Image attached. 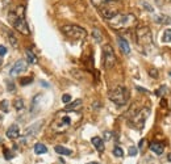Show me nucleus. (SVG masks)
<instances>
[{"label": "nucleus", "mask_w": 171, "mask_h": 164, "mask_svg": "<svg viewBox=\"0 0 171 164\" xmlns=\"http://www.w3.org/2000/svg\"><path fill=\"white\" fill-rule=\"evenodd\" d=\"M7 87H8V91H13L15 89V85L12 81H7Z\"/></svg>", "instance_id": "obj_35"}, {"label": "nucleus", "mask_w": 171, "mask_h": 164, "mask_svg": "<svg viewBox=\"0 0 171 164\" xmlns=\"http://www.w3.org/2000/svg\"><path fill=\"white\" fill-rule=\"evenodd\" d=\"M34 152L37 155H41V154H46L48 152V148L45 144H42V143H37L36 146H34Z\"/></svg>", "instance_id": "obj_20"}, {"label": "nucleus", "mask_w": 171, "mask_h": 164, "mask_svg": "<svg viewBox=\"0 0 171 164\" xmlns=\"http://www.w3.org/2000/svg\"><path fill=\"white\" fill-rule=\"evenodd\" d=\"M73 116L74 114H67L66 110L58 112L55 118L53 119L52 125H50V128H52V130L54 133H65V131H67L71 128V125L75 122Z\"/></svg>", "instance_id": "obj_3"}, {"label": "nucleus", "mask_w": 171, "mask_h": 164, "mask_svg": "<svg viewBox=\"0 0 171 164\" xmlns=\"http://www.w3.org/2000/svg\"><path fill=\"white\" fill-rule=\"evenodd\" d=\"M113 155L117 156V157H123V156H124V151H123V148L118 147V146H116L115 148H113Z\"/></svg>", "instance_id": "obj_26"}, {"label": "nucleus", "mask_w": 171, "mask_h": 164, "mask_svg": "<svg viewBox=\"0 0 171 164\" xmlns=\"http://www.w3.org/2000/svg\"><path fill=\"white\" fill-rule=\"evenodd\" d=\"M117 42H118V47L120 50H121V53L128 55L130 53V46H129V42L126 41L125 38H123V37H118L117 38Z\"/></svg>", "instance_id": "obj_12"}, {"label": "nucleus", "mask_w": 171, "mask_h": 164, "mask_svg": "<svg viewBox=\"0 0 171 164\" xmlns=\"http://www.w3.org/2000/svg\"><path fill=\"white\" fill-rule=\"evenodd\" d=\"M100 9V13H101V16L103 17H105V18H112L113 16H116L117 13H118V11L117 9H115V8H111V7H101V8H99Z\"/></svg>", "instance_id": "obj_11"}, {"label": "nucleus", "mask_w": 171, "mask_h": 164, "mask_svg": "<svg viewBox=\"0 0 171 164\" xmlns=\"http://www.w3.org/2000/svg\"><path fill=\"white\" fill-rule=\"evenodd\" d=\"M7 137L9 139H17V138L20 137V128H18L17 125L9 126L8 130H7Z\"/></svg>", "instance_id": "obj_13"}, {"label": "nucleus", "mask_w": 171, "mask_h": 164, "mask_svg": "<svg viewBox=\"0 0 171 164\" xmlns=\"http://www.w3.org/2000/svg\"><path fill=\"white\" fill-rule=\"evenodd\" d=\"M108 97L116 105H125L129 100V91L123 85H117L109 91Z\"/></svg>", "instance_id": "obj_4"}, {"label": "nucleus", "mask_w": 171, "mask_h": 164, "mask_svg": "<svg viewBox=\"0 0 171 164\" xmlns=\"http://www.w3.org/2000/svg\"><path fill=\"white\" fill-rule=\"evenodd\" d=\"M32 81H33V78H23V79H20V84L21 85H28V84H30Z\"/></svg>", "instance_id": "obj_29"}, {"label": "nucleus", "mask_w": 171, "mask_h": 164, "mask_svg": "<svg viewBox=\"0 0 171 164\" xmlns=\"http://www.w3.org/2000/svg\"><path fill=\"white\" fill-rule=\"evenodd\" d=\"M92 37L95 38V41H96V42H101V40H103V36H101L99 29H93L92 30Z\"/></svg>", "instance_id": "obj_24"}, {"label": "nucleus", "mask_w": 171, "mask_h": 164, "mask_svg": "<svg viewBox=\"0 0 171 164\" xmlns=\"http://www.w3.org/2000/svg\"><path fill=\"white\" fill-rule=\"evenodd\" d=\"M136 38L138 45H141L143 47L151 46L153 43V36H151V31L148 27H141L136 30Z\"/></svg>", "instance_id": "obj_7"}, {"label": "nucleus", "mask_w": 171, "mask_h": 164, "mask_svg": "<svg viewBox=\"0 0 171 164\" xmlns=\"http://www.w3.org/2000/svg\"><path fill=\"white\" fill-rule=\"evenodd\" d=\"M25 55H27V62L30 63V65H36L37 63V58L33 51H30V50H27L25 51Z\"/></svg>", "instance_id": "obj_18"}, {"label": "nucleus", "mask_w": 171, "mask_h": 164, "mask_svg": "<svg viewBox=\"0 0 171 164\" xmlns=\"http://www.w3.org/2000/svg\"><path fill=\"white\" fill-rule=\"evenodd\" d=\"M168 160H170V162H171V154H170V155H168Z\"/></svg>", "instance_id": "obj_40"}, {"label": "nucleus", "mask_w": 171, "mask_h": 164, "mask_svg": "<svg viewBox=\"0 0 171 164\" xmlns=\"http://www.w3.org/2000/svg\"><path fill=\"white\" fill-rule=\"evenodd\" d=\"M42 123H43V121H38V122H36V123H33V125H30L29 128L25 130V135H27V137H33V135H36V134L40 131Z\"/></svg>", "instance_id": "obj_10"}, {"label": "nucleus", "mask_w": 171, "mask_h": 164, "mask_svg": "<svg viewBox=\"0 0 171 164\" xmlns=\"http://www.w3.org/2000/svg\"><path fill=\"white\" fill-rule=\"evenodd\" d=\"M7 54V49H5V46H0V56H3Z\"/></svg>", "instance_id": "obj_34"}, {"label": "nucleus", "mask_w": 171, "mask_h": 164, "mask_svg": "<svg viewBox=\"0 0 171 164\" xmlns=\"http://www.w3.org/2000/svg\"><path fill=\"white\" fill-rule=\"evenodd\" d=\"M0 66H2V59H0Z\"/></svg>", "instance_id": "obj_41"}, {"label": "nucleus", "mask_w": 171, "mask_h": 164, "mask_svg": "<svg viewBox=\"0 0 171 164\" xmlns=\"http://www.w3.org/2000/svg\"><path fill=\"white\" fill-rule=\"evenodd\" d=\"M7 36H8V40H9V42H11V45L13 46V47H17L18 43H17V38H16V36L13 34V31L7 30Z\"/></svg>", "instance_id": "obj_22"}, {"label": "nucleus", "mask_w": 171, "mask_h": 164, "mask_svg": "<svg viewBox=\"0 0 171 164\" xmlns=\"http://www.w3.org/2000/svg\"><path fill=\"white\" fill-rule=\"evenodd\" d=\"M62 101L65 103V104H68V103L71 101V96H70V94H63V96H62Z\"/></svg>", "instance_id": "obj_31"}, {"label": "nucleus", "mask_w": 171, "mask_h": 164, "mask_svg": "<svg viewBox=\"0 0 171 164\" xmlns=\"http://www.w3.org/2000/svg\"><path fill=\"white\" fill-rule=\"evenodd\" d=\"M91 142H92L93 146L96 147V150L99 151V152H103V151H104V142H103V139H101L100 137H93L91 139Z\"/></svg>", "instance_id": "obj_15"}, {"label": "nucleus", "mask_w": 171, "mask_h": 164, "mask_svg": "<svg viewBox=\"0 0 171 164\" xmlns=\"http://www.w3.org/2000/svg\"><path fill=\"white\" fill-rule=\"evenodd\" d=\"M91 2L96 8H101V7H107L111 3H118L120 0H91Z\"/></svg>", "instance_id": "obj_17"}, {"label": "nucleus", "mask_w": 171, "mask_h": 164, "mask_svg": "<svg viewBox=\"0 0 171 164\" xmlns=\"http://www.w3.org/2000/svg\"><path fill=\"white\" fill-rule=\"evenodd\" d=\"M149 114H150V109L149 108L140 109L137 113H134V114L130 117V119H129L130 126H132V128H136L138 130H141L143 128V123H145V121H146V118H148Z\"/></svg>", "instance_id": "obj_6"}, {"label": "nucleus", "mask_w": 171, "mask_h": 164, "mask_svg": "<svg viewBox=\"0 0 171 164\" xmlns=\"http://www.w3.org/2000/svg\"><path fill=\"white\" fill-rule=\"evenodd\" d=\"M150 150L157 155H162L164 151V146L161 142H153V143H150Z\"/></svg>", "instance_id": "obj_14"}, {"label": "nucleus", "mask_w": 171, "mask_h": 164, "mask_svg": "<svg viewBox=\"0 0 171 164\" xmlns=\"http://www.w3.org/2000/svg\"><path fill=\"white\" fill-rule=\"evenodd\" d=\"M116 65V55L115 50L111 45H104L103 47V66L107 70H109Z\"/></svg>", "instance_id": "obj_8"}, {"label": "nucleus", "mask_w": 171, "mask_h": 164, "mask_svg": "<svg viewBox=\"0 0 171 164\" xmlns=\"http://www.w3.org/2000/svg\"><path fill=\"white\" fill-rule=\"evenodd\" d=\"M149 74H150L151 78H158V71L155 70V68H151V70L149 71Z\"/></svg>", "instance_id": "obj_32"}, {"label": "nucleus", "mask_w": 171, "mask_h": 164, "mask_svg": "<svg viewBox=\"0 0 171 164\" xmlns=\"http://www.w3.org/2000/svg\"><path fill=\"white\" fill-rule=\"evenodd\" d=\"M24 71H27V62L20 59V60H17L13 65V67L11 68V75H12V76H16V75L21 74Z\"/></svg>", "instance_id": "obj_9"}, {"label": "nucleus", "mask_w": 171, "mask_h": 164, "mask_svg": "<svg viewBox=\"0 0 171 164\" xmlns=\"http://www.w3.org/2000/svg\"><path fill=\"white\" fill-rule=\"evenodd\" d=\"M142 5H143V7H145V8H146V9L149 11V12H153V7H151V5H150L149 3H146V2H143V3H142Z\"/></svg>", "instance_id": "obj_33"}, {"label": "nucleus", "mask_w": 171, "mask_h": 164, "mask_svg": "<svg viewBox=\"0 0 171 164\" xmlns=\"http://www.w3.org/2000/svg\"><path fill=\"white\" fill-rule=\"evenodd\" d=\"M61 30L66 37H68V38H71V40H75V41H82L87 37L86 29H83L82 27H78V25H71V24L63 25Z\"/></svg>", "instance_id": "obj_5"}, {"label": "nucleus", "mask_w": 171, "mask_h": 164, "mask_svg": "<svg viewBox=\"0 0 171 164\" xmlns=\"http://www.w3.org/2000/svg\"><path fill=\"white\" fill-rule=\"evenodd\" d=\"M162 41L163 42H171V29H166L163 33V37H162Z\"/></svg>", "instance_id": "obj_25"}, {"label": "nucleus", "mask_w": 171, "mask_h": 164, "mask_svg": "<svg viewBox=\"0 0 171 164\" xmlns=\"http://www.w3.org/2000/svg\"><path fill=\"white\" fill-rule=\"evenodd\" d=\"M87 164H99V163H96V162H91V163H87Z\"/></svg>", "instance_id": "obj_39"}, {"label": "nucleus", "mask_w": 171, "mask_h": 164, "mask_svg": "<svg viewBox=\"0 0 171 164\" xmlns=\"http://www.w3.org/2000/svg\"><path fill=\"white\" fill-rule=\"evenodd\" d=\"M41 84H42L43 87H46V88H49V84L46 83V81H41Z\"/></svg>", "instance_id": "obj_38"}, {"label": "nucleus", "mask_w": 171, "mask_h": 164, "mask_svg": "<svg viewBox=\"0 0 171 164\" xmlns=\"http://www.w3.org/2000/svg\"><path fill=\"white\" fill-rule=\"evenodd\" d=\"M54 150H55V152L59 154V155H71V154H73L71 150H68V148L63 147V146H55Z\"/></svg>", "instance_id": "obj_21"}, {"label": "nucleus", "mask_w": 171, "mask_h": 164, "mask_svg": "<svg viewBox=\"0 0 171 164\" xmlns=\"http://www.w3.org/2000/svg\"><path fill=\"white\" fill-rule=\"evenodd\" d=\"M111 135H112V134L109 133V131H105V133H104V139H105V141H109V139H111Z\"/></svg>", "instance_id": "obj_36"}, {"label": "nucleus", "mask_w": 171, "mask_h": 164, "mask_svg": "<svg viewBox=\"0 0 171 164\" xmlns=\"http://www.w3.org/2000/svg\"><path fill=\"white\" fill-rule=\"evenodd\" d=\"M8 21L17 31L23 34H29V28L27 24V18H25V7L24 5H18L15 11H11L8 13Z\"/></svg>", "instance_id": "obj_1"}, {"label": "nucleus", "mask_w": 171, "mask_h": 164, "mask_svg": "<svg viewBox=\"0 0 171 164\" xmlns=\"http://www.w3.org/2000/svg\"><path fill=\"white\" fill-rule=\"evenodd\" d=\"M109 27L115 30H128L137 25V17L132 13H117L109 18Z\"/></svg>", "instance_id": "obj_2"}, {"label": "nucleus", "mask_w": 171, "mask_h": 164, "mask_svg": "<svg viewBox=\"0 0 171 164\" xmlns=\"http://www.w3.org/2000/svg\"><path fill=\"white\" fill-rule=\"evenodd\" d=\"M3 154H4V157H5V159H7V160H11L12 157H13V152H12L11 150H8V148H4Z\"/></svg>", "instance_id": "obj_28"}, {"label": "nucleus", "mask_w": 171, "mask_h": 164, "mask_svg": "<svg viewBox=\"0 0 171 164\" xmlns=\"http://www.w3.org/2000/svg\"><path fill=\"white\" fill-rule=\"evenodd\" d=\"M154 20H155V22H158V24H171V18L167 17V16H162V15L154 16Z\"/></svg>", "instance_id": "obj_19"}, {"label": "nucleus", "mask_w": 171, "mask_h": 164, "mask_svg": "<svg viewBox=\"0 0 171 164\" xmlns=\"http://www.w3.org/2000/svg\"><path fill=\"white\" fill-rule=\"evenodd\" d=\"M82 104H83V101H82L80 99H78V100H75V101H73L71 104L66 105L65 110H66V112H74V110H78V109L80 108V106H82Z\"/></svg>", "instance_id": "obj_16"}, {"label": "nucleus", "mask_w": 171, "mask_h": 164, "mask_svg": "<svg viewBox=\"0 0 171 164\" xmlns=\"http://www.w3.org/2000/svg\"><path fill=\"white\" fill-rule=\"evenodd\" d=\"M0 109H2L3 112H5V113L9 110V106H8V101H7V100H3V101H0Z\"/></svg>", "instance_id": "obj_27"}, {"label": "nucleus", "mask_w": 171, "mask_h": 164, "mask_svg": "<svg viewBox=\"0 0 171 164\" xmlns=\"http://www.w3.org/2000/svg\"><path fill=\"white\" fill-rule=\"evenodd\" d=\"M128 154H129L130 156H136V155L138 154V150H137L134 146H132V147H129V150H128Z\"/></svg>", "instance_id": "obj_30"}, {"label": "nucleus", "mask_w": 171, "mask_h": 164, "mask_svg": "<svg viewBox=\"0 0 171 164\" xmlns=\"http://www.w3.org/2000/svg\"><path fill=\"white\" fill-rule=\"evenodd\" d=\"M145 142H146V141H145V139H142V141L140 142V148H141V150L143 148V144H145Z\"/></svg>", "instance_id": "obj_37"}, {"label": "nucleus", "mask_w": 171, "mask_h": 164, "mask_svg": "<svg viewBox=\"0 0 171 164\" xmlns=\"http://www.w3.org/2000/svg\"><path fill=\"white\" fill-rule=\"evenodd\" d=\"M13 104H15V109L16 110H21V109H24V100L23 99H15V101H13Z\"/></svg>", "instance_id": "obj_23"}]
</instances>
